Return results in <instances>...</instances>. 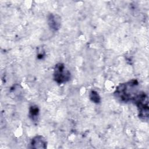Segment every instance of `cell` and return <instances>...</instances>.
<instances>
[{
    "instance_id": "1",
    "label": "cell",
    "mask_w": 149,
    "mask_h": 149,
    "mask_svg": "<svg viewBox=\"0 0 149 149\" xmlns=\"http://www.w3.org/2000/svg\"><path fill=\"white\" fill-rule=\"evenodd\" d=\"M139 82L136 79L119 84L114 92L115 97L120 102H133L140 91L138 90Z\"/></svg>"
},
{
    "instance_id": "2",
    "label": "cell",
    "mask_w": 149,
    "mask_h": 149,
    "mask_svg": "<svg viewBox=\"0 0 149 149\" xmlns=\"http://www.w3.org/2000/svg\"><path fill=\"white\" fill-rule=\"evenodd\" d=\"M138 109V116L142 120L147 121L149 116V107L148 96L144 92L140 91L133 102Z\"/></svg>"
},
{
    "instance_id": "3",
    "label": "cell",
    "mask_w": 149,
    "mask_h": 149,
    "mask_svg": "<svg viewBox=\"0 0 149 149\" xmlns=\"http://www.w3.org/2000/svg\"><path fill=\"white\" fill-rule=\"evenodd\" d=\"M54 80L59 84L65 83L69 81L71 78L70 71L62 63H58L54 69Z\"/></svg>"
},
{
    "instance_id": "4",
    "label": "cell",
    "mask_w": 149,
    "mask_h": 149,
    "mask_svg": "<svg viewBox=\"0 0 149 149\" xmlns=\"http://www.w3.org/2000/svg\"><path fill=\"white\" fill-rule=\"evenodd\" d=\"M47 22L52 30L58 31L61 26V17L58 14L50 13L48 15Z\"/></svg>"
},
{
    "instance_id": "5",
    "label": "cell",
    "mask_w": 149,
    "mask_h": 149,
    "mask_svg": "<svg viewBox=\"0 0 149 149\" xmlns=\"http://www.w3.org/2000/svg\"><path fill=\"white\" fill-rule=\"evenodd\" d=\"M30 145L33 148L45 149L47 147V141L43 136L37 135L31 139Z\"/></svg>"
},
{
    "instance_id": "6",
    "label": "cell",
    "mask_w": 149,
    "mask_h": 149,
    "mask_svg": "<svg viewBox=\"0 0 149 149\" xmlns=\"http://www.w3.org/2000/svg\"><path fill=\"white\" fill-rule=\"evenodd\" d=\"M39 113H40V109L38 106L36 105H32L30 107L29 116L33 122H37L38 119Z\"/></svg>"
},
{
    "instance_id": "7",
    "label": "cell",
    "mask_w": 149,
    "mask_h": 149,
    "mask_svg": "<svg viewBox=\"0 0 149 149\" xmlns=\"http://www.w3.org/2000/svg\"><path fill=\"white\" fill-rule=\"evenodd\" d=\"M90 100L95 104H100L101 102V97L98 93L95 90H91L89 94Z\"/></svg>"
},
{
    "instance_id": "8",
    "label": "cell",
    "mask_w": 149,
    "mask_h": 149,
    "mask_svg": "<svg viewBox=\"0 0 149 149\" xmlns=\"http://www.w3.org/2000/svg\"><path fill=\"white\" fill-rule=\"evenodd\" d=\"M45 56V52L42 47H39L37 52V57L38 59H42Z\"/></svg>"
}]
</instances>
